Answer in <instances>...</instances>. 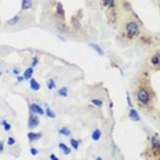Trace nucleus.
I'll list each match as a JSON object with an SVG mask.
<instances>
[{
  "mask_svg": "<svg viewBox=\"0 0 160 160\" xmlns=\"http://www.w3.org/2000/svg\"><path fill=\"white\" fill-rule=\"evenodd\" d=\"M132 97H134V102L138 109L149 113L155 111L158 95L152 87L149 71L145 69L137 76L134 82V88H132Z\"/></svg>",
  "mask_w": 160,
  "mask_h": 160,
  "instance_id": "nucleus-1",
  "label": "nucleus"
},
{
  "mask_svg": "<svg viewBox=\"0 0 160 160\" xmlns=\"http://www.w3.org/2000/svg\"><path fill=\"white\" fill-rule=\"evenodd\" d=\"M142 33V22L138 19L134 12L128 14V17L122 22L118 32V42L124 46H130L138 42Z\"/></svg>",
  "mask_w": 160,
  "mask_h": 160,
  "instance_id": "nucleus-2",
  "label": "nucleus"
},
{
  "mask_svg": "<svg viewBox=\"0 0 160 160\" xmlns=\"http://www.w3.org/2000/svg\"><path fill=\"white\" fill-rule=\"evenodd\" d=\"M33 22H35L33 14H31V12H28V11H19V12H17L12 18L6 21L3 28H4L6 31H19V29L31 26Z\"/></svg>",
  "mask_w": 160,
  "mask_h": 160,
  "instance_id": "nucleus-3",
  "label": "nucleus"
},
{
  "mask_svg": "<svg viewBox=\"0 0 160 160\" xmlns=\"http://www.w3.org/2000/svg\"><path fill=\"white\" fill-rule=\"evenodd\" d=\"M120 2L122 0H99L101 8L105 10L106 12V18L111 26H116L118 19L122 12V7H120Z\"/></svg>",
  "mask_w": 160,
  "mask_h": 160,
  "instance_id": "nucleus-4",
  "label": "nucleus"
},
{
  "mask_svg": "<svg viewBox=\"0 0 160 160\" xmlns=\"http://www.w3.org/2000/svg\"><path fill=\"white\" fill-rule=\"evenodd\" d=\"M160 156V134L159 132H151L148 137V145L145 152L142 153V158L145 160H153Z\"/></svg>",
  "mask_w": 160,
  "mask_h": 160,
  "instance_id": "nucleus-5",
  "label": "nucleus"
},
{
  "mask_svg": "<svg viewBox=\"0 0 160 160\" xmlns=\"http://www.w3.org/2000/svg\"><path fill=\"white\" fill-rule=\"evenodd\" d=\"M146 66H148L149 71H153V72L160 71V48H155L151 54L148 55Z\"/></svg>",
  "mask_w": 160,
  "mask_h": 160,
  "instance_id": "nucleus-6",
  "label": "nucleus"
},
{
  "mask_svg": "<svg viewBox=\"0 0 160 160\" xmlns=\"http://www.w3.org/2000/svg\"><path fill=\"white\" fill-rule=\"evenodd\" d=\"M40 126V116L39 115H35V113L29 112V116H28V128L31 130H35L36 127Z\"/></svg>",
  "mask_w": 160,
  "mask_h": 160,
  "instance_id": "nucleus-7",
  "label": "nucleus"
},
{
  "mask_svg": "<svg viewBox=\"0 0 160 160\" xmlns=\"http://www.w3.org/2000/svg\"><path fill=\"white\" fill-rule=\"evenodd\" d=\"M138 43L141 46H146V47H149V46H152L153 43H155V40L151 35H146V33H141V36H139L138 39Z\"/></svg>",
  "mask_w": 160,
  "mask_h": 160,
  "instance_id": "nucleus-8",
  "label": "nucleus"
},
{
  "mask_svg": "<svg viewBox=\"0 0 160 160\" xmlns=\"http://www.w3.org/2000/svg\"><path fill=\"white\" fill-rule=\"evenodd\" d=\"M88 102L91 104L92 106H97V108H104V97L101 95H91L88 99Z\"/></svg>",
  "mask_w": 160,
  "mask_h": 160,
  "instance_id": "nucleus-9",
  "label": "nucleus"
},
{
  "mask_svg": "<svg viewBox=\"0 0 160 160\" xmlns=\"http://www.w3.org/2000/svg\"><path fill=\"white\" fill-rule=\"evenodd\" d=\"M26 137H28V142L32 145V144H35L36 141H40V139L43 138V132H39V131H38V132H36V131H29Z\"/></svg>",
  "mask_w": 160,
  "mask_h": 160,
  "instance_id": "nucleus-10",
  "label": "nucleus"
},
{
  "mask_svg": "<svg viewBox=\"0 0 160 160\" xmlns=\"http://www.w3.org/2000/svg\"><path fill=\"white\" fill-rule=\"evenodd\" d=\"M29 112L35 113V115H39V116L44 115V109H43L38 102H31V104H29Z\"/></svg>",
  "mask_w": 160,
  "mask_h": 160,
  "instance_id": "nucleus-11",
  "label": "nucleus"
},
{
  "mask_svg": "<svg viewBox=\"0 0 160 160\" xmlns=\"http://www.w3.org/2000/svg\"><path fill=\"white\" fill-rule=\"evenodd\" d=\"M128 119L131 120V122H141V116H139L138 111H137L135 108H128V113H127Z\"/></svg>",
  "mask_w": 160,
  "mask_h": 160,
  "instance_id": "nucleus-12",
  "label": "nucleus"
},
{
  "mask_svg": "<svg viewBox=\"0 0 160 160\" xmlns=\"http://www.w3.org/2000/svg\"><path fill=\"white\" fill-rule=\"evenodd\" d=\"M35 7L33 0H21V11H29Z\"/></svg>",
  "mask_w": 160,
  "mask_h": 160,
  "instance_id": "nucleus-13",
  "label": "nucleus"
},
{
  "mask_svg": "<svg viewBox=\"0 0 160 160\" xmlns=\"http://www.w3.org/2000/svg\"><path fill=\"white\" fill-rule=\"evenodd\" d=\"M58 149L64 153L65 156H68V155H71V153H72V148L69 145L64 144V142H59V144H58Z\"/></svg>",
  "mask_w": 160,
  "mask_h": 160,
  "instance_id": "nucleus-14",
  "label": "nucleus"
},
{
  "mask_svg": "<svg viewBox=\"0 0 160 160\" xmlns=\"http://www.w3.org/2000/svg\"><path fill=\"white\" fill-rule=\"evenodd\" d=\"M33 72H35V69H33L32 66H28V68L24 71V73H22V76H24L25 80H28V82H29V80L33 78Z\"/></svg>",
  "mask_w": 160,
  "mask_h": 160,
  "instance_id": "nucleus-15",
  "label": "nucleus"
},
{
  "mask_svg": "<svg viewBox=\"0 0 160 160\" xmlns=\"http://www.w3.org/2000/svg\"><path fill=\"white\" fill-rule=\"evenodd\" d=\"M88 46H90V47H91L92 50H94V51H95V52H97V54H98L99 57H104V55H105L104 50H102L101 47H99V46H98V44H95V43H90V44H88Z\"/></svg>",
  "mask_w": 160,
  "mask_h": 160,
  "instance_id": "nucleus-16",
  "label": "nucleus"
},
{
  "mask_svg": "<svg viewBox=\"0 0 160 160\" xmlns=\"http://www.w3.org/2000/svg\"><path fill=\"white\" fill-rule=\"evenodd\" d=\"M102 138V131L99 128H95L94 131L91 132V139L92 141H99Z\"/></svg>",
  "mask_w": 160,
  "mask_h": 160,
  "instance_id": "nucleus-17",
  "label": "nucleus"
},
{
  "mask_svg": "<svg viewBox=\"0 0 160 160\" xmlns=\"http://www.w3.org/2000/svg\"><path fill=\"white\" fill-rule=\"evenodd\" d=\"M80 142H82V141H79V139L73 138V137H71V138H69V144H71V148L73 149V151H78L79 146H80Z\"/></svg>",
  "mask_w": 160,
  "mask_h": 160,
  "instance_id": "nucleus-18",
  "label": "nucleus"
},
{
  "mask_svg": "<svg viewBox=\"0 0 160 160\" xmlns=\"http://www.w3.org/2000/svg\"><path fill=\"white\" fill-rule=\"evenodd\" d=\"M29 84H31V90H33V91H39L40 90V83L36 79L32 78L31 80H29Z\"/></svg>",
  "mask_w": 160,
  "mask_h": 160,
  "instance_id": "nucleus-19",
  "label": "nucleus"
},
{
  "mask_svg": "<svg viewBox=\"0 0 160 160\" xmlns=\"http://www.w3.org/2000/svg\"><path fill=\"white\" fill-rule=\"evenodd\" d=\"M58 134L59 135H64V137H69V135H71V128L66 127V126H64V127L58 128Z\"/></svg>",
  "mask_w": 160,
  "mask_h": 160,
  "instance_id": "nucleus-20",
  "label": "nucleus"
},
{
  "mask_svg": "<svg viewBox=\"0 0 160 160\" xmlns=\"http://www.w3.org/2000/svg\"><path fill=\"white\" fill-rule=\"evenodd\" d=\"M57 94H58V97H62V98H65V97L69 95V88L68 87H61L57 91Z\"/></svg>",
  "mask_w": 160,
  "mask_h": 160,
  "instance_id": "nucleus-21",
  "label": "nucleus"
},
{
  "mask_svg": "<svg viewBox=\"0 0 160 160\" xmlns=\"http://www.w3.org/2000/svg\"><path fill=\"white\" fill-rule=\"evenodd\" d=\"M44 115L47 116V118H50V119H55V118H57L55 112H54V111H51V109H50L48 106H46V109H44Z\"/></svg>",
  "mask_w": 160,
  "mask_h": 160,
  "instance_id": "nucleus-22",
  "label": "nucleus"
},
{
  "mask_svg": "<svg viewBox=\"0 0 160 160\" xmlns=\"http://www.w3.org/2000/svg\"><path fill=\"white\" fill-rule=\"evenodd\" d=\"M46 86H47L48 90H55V88H57V84H55V80H54V79L46 80Z\"/></svg>",
  "mask_w": 160,
  "mask_h": 160,
  "instance_id": "nucleus-23",
  "label": "nucleus"
},
{
  "mask_svg": "<svg viewBox=\"0 0 160 160\" xmlns=\"http://www.w3.org/2000/svg\"><path fill=\"white\" fill-rule=\"evenodd\" d=\"M6 144H7V146H10V148H11V146H14V145L17 144V139H15L12 135H8L7 142H6Z\"/></svg>",
  "mask_w": 160,
  "mask_h": 160,
  "instance_id": "nucleus-24",
  "label": "nucleus"
},
{
  "mask_svg": "<svg viewBox=\"0 0 160 160\" xmlns=\"http://www.w3.org/2000/svg\"><path fill=\"white\" fill-rule=\"evenodd\" d=\"M2 127L4 131H10V130H11V124H10L7 120H2Z\"/></svg>",
  "mask_w": 160,
  "mask_h": 160,
  "instance_id": "nucleus-25",
  "label": "nucleus"
},
{
  "mask_svg": "<svg viewBox=\"0 0 160 160\" xmlns=\"http://www.w3.org/2000/svg\"><path fill=\"white\" fill-rule=\"evenodd\" d=\"M39 62H40L39 57H33V58H32V61H31V66H32V68H35V66L38 65Z\"/></svg>",
  "mask_w": 160,
  "mask_h": 160,
  "instance_id": "nucleus-26",
  "label": "nucleus"
},
{
  "mask_svg": "<svg viewBox=\"0 0 160 160\" xmlns=\"http://www.w3.org/2000/svg\"><path fill=\"white\" fill-rule=\"evenodd\" d=\"M127 104H128V108H134V102L131 99V95L127 92Z\"/></svg>",
  "mask_w": 160,
  "mask_h": 160,
  "instance_id": "nucleus-27",
  "label": "nucleus"
},
{
  "mask_svg": "<svg viewBox=\"0 0 160 160\" xmlns=\"http://www.w3.org/2000/svg\"><path fill=\"white\" fill-rule=\"evenodd\" d=\"M6 142L3 141V139H0V153H4L6 152Z\"/></svg>",
  "mask_w": 160,
  "mask_h": 160,
  "instance_id": "nucleus-28",
  "label": "nucleus"
},
{
  "mask_svg": "<svg viewBox=\"0 0 160 160\" xmlns=\"http://www.w3.org/2000/svg\"><path fill=\"white\" fill-rule=\"evenodd\" d=\"M19 72H21V71H19L18 66H14V68H11V73H12V75L18 76V75H19Z\"/></svg>",
  "mask_w": 160,
  "mask_h": 160,
  "instance_id": "nucleus-29",
  "label": "nucleus"
},
{
  "mask_svg": "<svg viewBox=\"0 0 160 160\" xmlns=\"http://www.w3.org/2000/svg\"><path fill=\"white\" fill-rule=\"evenodd\" d=\"M31 155L32 156H38L39 155V149L38 148H33V146H32V148H31Z\"/></svg>",
  "mask_w": 160,
  "mask_h": 160,
  "instance_id": "nucleus-30",
  "label": "nucleus"
},
{
  "mask_svg": "<svg viewBox=\"0 0 160 160\" xmlns=\"http://www.w3.org/2000/svg\"><path fill=\"white\" fill-rule=\"evenodd\" d=\"M48 159H50V160H61L57 155H54V153H50V155H48Z\"/></svg>",
  "mask_w": 160,
  "mask_h": 160,
  "instance_id": "nucleus-31",
  "label": "nucleus"
},
{
  "mask_svg": "<svg viewBox=\"0 0 160 160\" xmlns=\"http://www.w3.org/2000/svg\"><path fill=\"white\" fill-rule=\"evenodd\" d=\"M24 80H25V79H24V76H19V75L17 76V83H22Z\"/></svg>",
  "mask_w": 160,
  "mask_h": 160,
  "instance_id": "nucleus-32",
  "label": "nucleus"
},
{
  "mask_svg": "<svg viewBox=\"0 0 160 160\" xmlns=\"http://www.w3.org/2000/svg\"><path fill=\"white\" fill-rule=\"evenodd\" d=\"M109 109H111V112L113 111V102H109Z\"/></svg>",
  "mask_w": 160,
  "mask_h": 160,
  "instance_id": "nucleus-33",
  "label": "nucleus"
},
{
  "mask_svg": "<svg viewBox=\"0 0 160 160\" xmlns=\"http://www.w3.org/2000/svg\"><path fill=\"white\" fill-rule=\"evenodd\" d=\"M95 160H104V159H102V156H97Z\"/></svg>",
  "mask_w": 160,
  "mask_h": 160,
  "instance_id": "nucleus-34",
  "label": "nucleus"
},
{
  "mask_svg": "<svg viewBox=\"0 0 160 160\" xmlns=\"http://www.w3.org/2000/svg\"><path fill=\"white\" fill-rule=\"evenodd\" d=\"M158 120H159V122H160V111L158 112Z\"/></svg>",
  "mask_w": 160,
  "mask_h": 160,
  "instance_id": "nucleus-35",
  "label": "nucleus"
},
{
  "mask_svg": "<svg viewBox=\"0 0 160 160\" xmlns=\"http://www.w3.org/2000/svg\"><path fill=\"white\" fill-rule=\"evenodd\" d=\"M40 160H50V159H48V156H46V158H43V159H40Z\"/></svg>",
  "mask_w": 160,
  "mask_h": 160,
  "instance_id": "nucleus-36",
  "label": "nucleus"
},
{
  "mask_svg": "<svg viewBox=\"0 0 160 160\" xmlns=\"http://www.w3.org/2000/svg\"><path fill=\"white\" fill-rule=\"evenodd\" d=\"M153 160H160V156H159V158H156V159H153Z\"/></svg>",
  "mask_w": 160,
  "mask_h": 160,
  "instance_id": "nucleus-37",
  "label": "nucleus"
},
{
  "mask_svg": "<svg viewBox=\"0 0 160 160\" xmlns=\"http://www.w3.org/2000/svg\"><path fill=\"white\" fill-rule=\"evenodd\" d=\"M0 76H2V71H0Z\"/></svg>",
  "mask_w": 160,
  "mask_h": 160,
  "instance_id": "nucleus-38",
  "label": "nucleus"
}]
</instances>
